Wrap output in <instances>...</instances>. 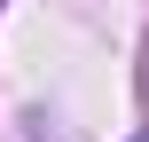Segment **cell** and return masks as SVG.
<instances>
[{
    "label": "cell",
    "mask_w": 149,
    "mask_h": 142,
    "mask_svg": "<svg viewBox=\"0 0 149 142\" xmlns=\"http://www.w3.org/2000/svg\"><path fill=\"white\" fill-rule=\"evenodd\" d=\"M141 142H149V134H141Z\"/></svg>",
    "instance_id": "cell-1"
}]
</instances>
